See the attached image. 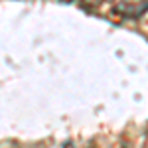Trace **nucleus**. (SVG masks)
I'll return each mask as SVG.
<instances>
[{
  "instance_id": "nucleus-1",
  "label": "nucleus",
  "mask_w": 148,
  "mask_h": 148,
  "mask_svg": "<svg viewBox=\"0 0 148 148\" xmlns=\"http://www.w3.org/2000/svg\"><path fill=\"white\" fill-rule=\"evenodd\" d=\"M114 12L125 18H140L148 12V0H121L114 6Z\"/></svg>"
}]
</instances>
